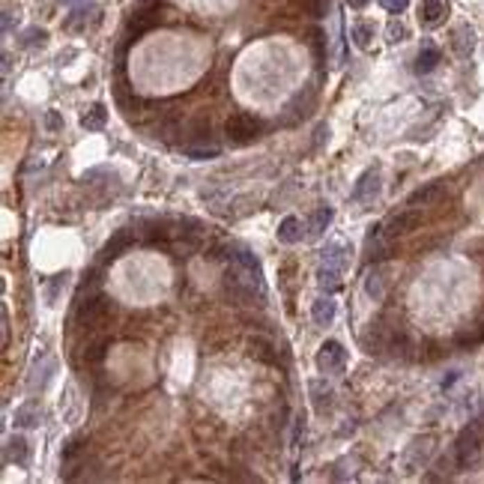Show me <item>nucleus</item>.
I'll return each instance as SVG.
<instances>
[{
  "instance_id": "obj_1",
  "label": "nucleus",
  "mask_w": 484,
  "mask_h": 484,
  "mask_svg": "<svg viewBox=\"0 0 484 484\" xmlns=\"http://www.w3.org/2000/svg\"><path fill=\"white\" fill-rule=\"evenodd\" d=\"M264 120L255 117V114H248V111H236V114H230V120L225 123V135L230 144H251V140H257L260 135H264Z\"/></svg>"
},
{
  "instance_id": "obj_2",
  "label": "nucleus",
  "mask_w": 484,
  "mask_h": 484,
  "mask_svg": "<svg viewBox=\"0 0 484 484\" xmlns=\"http://www.w3.org/2000/svg\"><path fill=\"white\" fill-rule=\"evenodd\" d=\"M111 311V299L105 293H99V290H93V293H81L78 296V305H75V323L81 329H93L96 323H102L108 317Z\"/></svg>"
},
{
  "instance_id": "obj_3",
  "label": "nucleus",
  "mask_w": 484,
  "mask_h": 484,
  "mask_svg": "<svg viewBox=\"0 0 484 484\" xmlns=\"http://www.w3.org/2000/svg\"><path fill=\"white\" fill-rule=\"evenodd\" d=\"M344 362H347V350L338 344V341H323L320 350H317V368L323 374H338L344 371Z\"/></svg>"
},
{
  "instance_id": "obj_4",
  "label": "nucleus",
  "mask_w": 484,
  "mask_h": 484,
  "mask_svg": "<svg viewBox=\"0 0 484 484\" xmlns=\"http://www.w3.org/2000/svg\"><path fill=\"white\" fill-rule=\"evenodd\" d=\"M421 227V213H416V209H403V213H395L389 221H386V236L389 239H398V236H407L412 234V230Z\"/></svg>"
},
{
  "instance_id": "obj_5",
  "label": "nucleus",
  "mask_w": 484,
  "mask_h": 484,
  "mask_svg": "<svg viewBox=\"0 0 484 484\" xmlns=\"http://www.w3.org/2000/svg\"><path fill=\"white\" fill-rule=\"evenodd\" d=\"M478 437H476V430H463L460 437H458V442H455V460H458V467L460 469H467V467H472V463L478 460Z\"/></svg>"
},
{
  "instance_id": "obj_6",
  "label": "nucleus",
  "mask_w": 484,
  "mask_h": 484,
  "mask_svg": "<svg viewBox=\"0 0 484 484\" xmlns=\"http://www.w3.org/2000/svg\"><path fill=\"white\" fill-rule=\"evenodd\" d=\"M446 197V183L442 179H433V183H425L421 188H416L410 195V207H430L437 200Z\"/></svg>"
},
{
  "instance_id": "obj_7",
  "label": "nucleus",
  "mask_w": 484,
  "mask_h": 484,
  "mask_svg": "<svg viewBox=\"0 0 484 484\" xmlns=\"http://www.w3.org/2000/svg\"><path fill=\"white\" fill-rule=\"evenodd\" d=\"M234 260H236V264L242 266V269H245V275H248V284L251 287H264V269H260V264H257V257L255 255H251V251H245V248H239L236 251V255H234Z\"/></svg>"
},
{
  "instance_id": "obj_8",
  "label": "nucleus",
  "mask_w": 484,
  "mask_h": 484,
  "mask_svg": "<svg viewBox=\"0 0 484 484\" xmlns=\"http://www.w3.org/2000/svg\"><path fill=\"white\" fill-rule=\"evenodd\" d=\"M446 15H449V3L446 0H425L419 9V18H421V24L425 27H437L446 22Z\"/></svg>"
},
{
  "instance_id": "obj_9",
  "label": "nucleus",
  "mask_w": 484,
  "mask_h": 484,
  "mask_svg": "<svg viewBox=\"0 0 484 484\" xmlns=\"http://www.w3.org/2000/svg\"><path fill=\"white\" fill-rule=\"evenodd\" d=\"M248 356L264 362V365H278V353H275V347H272V341L260 338V335H255L248 341Z\"/></svg>"
},
{
  "instance_id": "obj_10",
  "label": "nucleus",
  "mask_w": 484,
  "mask_h": 484,
  "mask_svg": "<svg viewBox=\"0 0 484 484\" xmlns=\"http://www.w3.org/2000/svg\"><path fill=\"white\" fill-rule=\"evenodd\" d=\"M377 188H380V168H368L359 177L356 188H353V200H368L371 195H377Z\"/></svg>"
},
{
  "instance_id": "obj_11",
  "label": "nucleus",
  "mask_w": 484,
  "mask_h": 484,
  "mask_svg": "<svg viewBox=\"0 0 484 484\" xmlns=\"http://www.w3.org/2000/svg\"><path fill=\"white\" fill-rule=\"evenodd\" d=\"M451 48H455L458 57H469L472 48H476V33H472V27L460 24L455 33H451Z\"/></svg>"
},
{
  "instance_id": "obj_12",
  "label": "nucleus",
  "mask_w": 484,
  "mask_h": 484,
  "mask_svg": "<svg viewBox=\"0 0 484 484\" xmlns=\"http://www.w3.org/2000/svg\"><path fill=\"white\" fill-rule=\"evenodd\" d=\"M335 314H338V305H335V299H332L329 293L320 296L314 302V308H311V317H314L317 326H329V323L335 320Z\"/></svg>"
},
{
  "instance_id": "obj_13",
  "label": "nucleus",
  "mask_w": 484,
  "mask_h": 484,
  "mask_svg": "<svg viewBox=\"0 0 484 484\" xmlns=\"http://www.w3.org/2000/svg\"><path fill=\"white\" fill-rule=\"evenodd\" d=\"M27 460H30V442L24 437H9V442H6V463L27 467Z\"/></svg>"
},
{
  "instance_id": "obj_14",
  "label": "nucleus",
  "mask_w": 484,
  "mask_h": 484,
  "mask_svg": "<svg viewBox=\"0 0 484 484\" xmlns=\"http://www.w3.org/2000/svg\"><path fill=\"white\" fill-rule=\"evenodd\" d=\"M455 344H458V347H463V350H472V347L484 344V311H481V317H478L476 323H472V329L460 332V335L455 338Z\"/></svg>"
},
{
  "instance_id": "obj_15",
  "label": "nucleus",
  "mask_w": 484,
  "mask_h": 484,
  "mask_svg": "<svg viewBox=\"0 0 484 484\" xmlns=\"http://www.w3.org/2000/svg\"><path fill=\"white\" fill-rule=\"evenodd\" d=\"M129 245H132V234H129V230H120V234L114 239H108V245L102 248V260H105V264H111V260L123 257V251Z\"/></svg>"
},
{
  "instance_id": "obj_16",
  "label": "nucleus",
  "mask_w": 484,
  "mask_h": 484,
  "mask_svg": "<svg viewBox=\"0 0 484 484\" xmlns=\"http://www.w3.org/2000/svg\"><path fill=\"white\" fill-rule=\"evenodd\" d=\"M302 221L296 216H287L284 221L278 225V242H284V245H296V242L302 239Z\"/></svg>"
},
{
  "instance_id": "obj_17",
  "label": "nucleus",
  "mask_w": 484,
  "mask_h": 484,
  "mask_svg": "<svg viewBox=\"0 0 484 484\" xmlns=\"http://www.w3.org/2000/svg\"><path fill=\"white\" fill-rule=\"evenodd\" d=\"M317 284H320V290H326V293H335V290L341 287V266L323 264L320 272H317Z\"/></svg>"
},
{
  "instance_id": "obj_18",
  "label": "nucleus",
  "mask_w": 484,
  "mask_h": 484,
  "mask_svg": "<svg viewBox=\"0 0 484 484\" xmlns=\"http://www.w3.org/2000/svg\"><path fill=\"white\" fill-rule=\"evenodd\" d=\"M311 395H314V410L320 412V416H323V412H329L332 403H335V401H332V398H335V395H332V389L326 386V382H320V380L311 382Z\"/></svg>"
},
{
  "instance_id": "obj_19",
  "label": "nucleus",
  "mask_w": 484,
  "mask_h": 484,
  "mask_svg": "<svg viewBox=\"0 0 484 484\" xmlns=\"http://www.w3.org/2000/svg\"><path fill=\"white\" fill-rule=\"evenodd\" d=\"M105 120H108V111L102 102H96V105H90V111L84 117H81V126L87 129V132H99V129L105 126Z\"/></svg>"
},
{
  "instance_id": "obj_20",
  "label": "nucleus",
  "mask_w": 484,
  "mask_h": 484,
  "mask_svg": "<svg viewBox=\"0 0 484 484\" xmlns=\"http://www.w3.org/2000/svg\"><path fill=\"white\" fill-rule=\"evenodd\" d=\"M39 421H42V410H39L33 401L24 403L22 410H15V425L18 428H36Z\"/></svg>"
},
{
  "instance_id": "obj_21",
  "label": "nucleus",
  "mask_w": 484,
  "mask_h": 484,
  "mask_svg": "<svg viewBox=\"0 0 484 484\" xmlns=\"http://www.w3.org/2000/svg\"><path fill=\"white\" fill-rule=\"evenodd\" d=\"M332 216H335V213H332V207H320L317 213L311 216V221H308V225H305V230H308V236H311V239H314V236H320L323 230L329 227V221H332Z\"/></svg>"
},
{
  "instance_id": "obj_22",
  "label": "nucleus",
  "mask_w": 484,
  "mask_h": 484,
  "mask_svg": "<svg viewBox=\"0 0 484 484\" xmlns=\"http://www.w3.org/2000/svg\"><path fill=\"white\" fill-rule=\"evenodd\" d=\"M437 63H439V51L433 45H428V48H421L419 57H416V72L419 75H428V72L437 69Z\"/></svg>"
},
{
  "instance_id": "obj_23",
  "label": "nucleus",
  "mask_w": 484,
  "mask_h": 484,
  "mask_svg": "<svg viewBox=\"0 0 484 484\" xmlns=\"http://www.w3.org/2000/svg\"><path fill=\"white\" fill-rule=\"evenodd\" d=\"M350 36H353V42H356L359 48H371V42H374V24H371V22H356L350 27Z\"/></svg>"
},
{
  "instance_id": "obj_24",
  "label": "nucleus",
  "mask_w": 484,
  "mask_h": 484,
  "mask_svg": "<svg viewBox=\"0 0 484 484\" xmlns=\"http://www.w3.org/2000/svg\"><path fill=\"white\" fill-rule=\"evenodd\" d=\"M108 347H111V341H108V338H99V341H93V344L87 347V362H90V365H99V362H105V356H108Z\"/></svg>"
},
{
  "instance_id": "obj_25",
  "label": "nucleus",
  "mask_w": 484,
  "mask_h": 484,
  "mask_svg": "<svg viewBox=\"0 0 484 484\" xmlns=\"http://www.w3.org/2000/svg\"><path fill=\"white\" fill-rule=\"evenodd\" d=\"M323 264H329V266H344V245L332 242V245L323 248Z\"/></svg>"
},
{
  "instance_id": "obj_26",
  "label": "nucleus",
  "mask_w": 484,
  "mask_h": 484,
  "mask_svg": "<svg viewBox=\"0 0 484 484\" xmlns=\"http://www.w3.org/2000/svg\"><path fill=\"white\" fill-rule=\"evenodd\" d=\"M218 153H221V150H218L216 144H209V147H195V144H191V147H186V156H188V159H195V161L216 159Z\"/></svg>"
},
{
  "instance_id": "obj_27",
  "label": "nucleus",
  "mask_w": 484,
  "mask_h": 484,
  "mask_svg": "<svg viewBox=\"0 0 484 484\" xmlns=\"http://www.w3.org/2000/svg\"><path fill=\"white\" fill-rule=\"evenodd\" d=\"M209 132H213V123H209L207 117H197L195 123H191V140H207L209 138Z\"/></svg>"
},
{
  "instance_id": "obj_28",
  "label": "nucleus",
  "mask_w": 484,
  "mask_h": 484,
  "mask_svg": "<svg viewBox=\"0 0 484 484\" xmlns=\"http://www.w3.org/2000/svg\"><path fill=\"white\" fill-rule=\"evenodd\" d=\"M45 39H48V33H45V30H39V27H30L27 33L22 36V48H36V45H45Z\"/></svg>"
},
{
  "instance_id": "obj_29",
  "label": "nucleus",
  "mask_w": 484,
  "mask_h": 484,
  "mask_svg": "<svg viewBox=\"0 0 484 484\" xmlns=\"http://www.w3.org/2000/svg\"><path fill=\"white\" fill-rule=\"evenodd\" d=\"M84 442H87V437H84V433H78V437H72V439H69V442H66V449H63V463H69V460H72V458L78 455V451L84 449Z\"/></svg>"
},
{
  "instance_id": "obj_30",
  "label": "nucleus",
  "mask_w": 484,
  "mask_h": 484,
  "mask_svg": "<svg viewBox=\"0 0 484 484\" xmlns=\"http://www.w3.org/2000/svg\"><path fill=\"white\" fill-rule=\"evenodd\" d=\"M45 126H48V132H60V129H63V117H60L57 111H48V114H45Z\"/></svg>"
},
{
  "instance_id": "obj_31",
  "label": "nucleus",
  "mask_w": 484,
  "mask_h": 484,
  "mask_svg": "<svg viewBox=\"0 0 484 484\" xmlns=\"http://www.w3.org/2000/svg\"><path fill=\"white\" fill-rule=\"evenodd\" d=\"M380 275H368V281H365V290H368V296H374V299H380L382 296V287H380V281H377Z\"/></svg>"
},
{
  "instance_id": "obj_32",
  "label": "nucleus",
  "mask_w": 484,
  "mask_h": 484,
  "mask_svg": "<svg viewBox=\"0 0 484 484\" xmlns=\"http://www.w3.org/2000/svg\"><path fill=\"white\" fill-rule=\"evenodd\" d=\"M382 6H386L392 15H398V13H403V9L410 6V0H382Z\"/></svg>"
},
{
  "instance_id": "obj_33",
  "label": "nucleus",
  "mask_w": 484,
  "mask_h": 484,
  "mask_svg": "<svg viewBox=\"0 0 484 484\" xmlns=\"http://www.w3.org/2000/svg\"><path fill=\"white\" fill-rule=\"evenodd\" d=\"M389 39H392V42H403V39H407V27H403V24H389Z\"/></svg>"
},
{
  "instance_id": "obj_34",
  "label": "nucleus",
  "mask_w": 484,
  "mask_h": 484,
  "mask_svg": "<svg viewBox=\"0 0 484 484\" xmlns=\"http://www.w3.org/2000/svg\"><path fill=\"white\" fill-rule=\"evenodd\" d=\"M326 3H329V0H308L311 15H323V13H326Z\"/></svg>"
},
{
  "instance_id": "obj_35",
  "label": "nucleus",
  "mask_w": 484,
  "mask_h": 484,
  "mask_svg": "<svg viewBox=\"0 0 484 484\" xmlns=\"http://www.w3.org/2000/svg\"><path fill=\"white\" fill-rule=\"evenodd\" d=\"M9 30H13V13L3 15V33H9Z\"/></svg>"
},
{
  "instance_id": "obj_36",
  "label": "nucleus",
  "mask_w": 484,
  "mask_h": 484,
  "mask_svg": "<svg viewBox=\"0 0 484 484\" xmlns=\"http://www.w3.org/2000/svg\"><path fill=\"white\" fill-rule=\"evenodd\" d=\"M347 3H350L353 9H365V6H368V0H347Z\"/></svg>"
},
{
  "instance_id": "obj_37",
  "label": "nucleus",
  "mask_w": 484,
  "mask_h": 484,
  "mask_svg": "<svg viewBox=\"0 0 484 484\" xmlns=\"http://www.w3.org/2000/svg\"><path fill=\"white\" fill-rule=\"evenodd\" d=\"M63 3H72V0H63Z\"/></svg>"
}]
</instances>
